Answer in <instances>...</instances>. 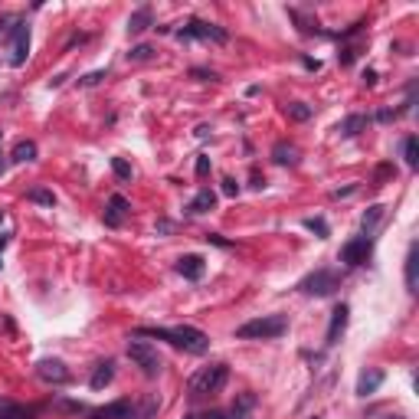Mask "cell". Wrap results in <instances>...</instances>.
<instances>
[{"label":"cell","instance_id":"e575fe53","mask_svg":"<svg viewBox=\"0 0 419 419\" xmlns=\"http://www.w3.org/2000/svg\"><path fill=\"white\" fill-rule=\"evenodd\" d=\"M0 223H4V210H0Z\"/></svg>","mask_w":419,"mask_h":419},{"label":"cell","instance_id":"44dd1931","mask_svg":"<svg viewBox=\"0 0 419 419\" xmlns=\"http://www.w3.org/2000/svg\"><path fill=\"white\" fill-rule=\"evenodd\" d=\"M364 128H367V118H364V115H350V118H344L338 125V131L344 138H354V135H360Z\"/></svg>","mask_w":419,"mask_h":419},{"label":"cell","instance_id":"7a4b0ae2","mask_svg":"<svg viewBox=\"0 0 419 419\" xmlns=\"http://www.w3.org/2000/svg\"><path fill=\"white\" fill-rule=\"evenodd\" d=\"M226 380H230V367H226V364H210V367H200L197 373L190 377V387H187L190 399L200 403V399L217 397V393H223Z\"/></svg>","mask_w":419,"mask_h":419},{"label":"cell","instance_id":"484cf974","mask_svg":"<svg viewBox=\"0 0 419 419\" xmlns=\"http://www.w3.org/2000/svg\"><path fill=\"white\" fill-rule=\"evenodd\" d=\"M380 217H383V207H370L367 213H364V220H360V226H364V236H370V230L377 226Z\"/></svg>","mask_w":419,"mask_h":419},{"label":"cell","instance_id":"6da1fadb","mask_svg":"<svg viewBox=\"0 0 419 419\" xmlns=\"http://www.w3.org/2000/svg\"><path fill=\"white\" fill-rule=\"evenodd\" d=\"M138 338L167 341V344L184 348L190 354H207L210 350V338L200 328H190V324H180V328H138Z\"/></svg>","mask_w":419,"mask_h":419},{"label":"cell","instance_id":"836d02e7","mask_svg":"<svg viewBox=\"0 0 419 419\" xmlns=\"http://www.w3.org/2000/svg\"><path fill=\"white\" fill-rule=\"evenodd\" d=\"M383 419H403V416H383Z\"/></svg>","mask_w":419,"mask_h":419},{"label":"cell","instance_id":"277c9868","mask_svg":"<svg viewBox=\"0 0 419 419\" xmlns=\"http://www.w3.org/2000/svg\"><path fill=\"white\" fill-rule=\"evenodd\" d=\"M128 357L135 360V367H141L144 377H158L160 367H164L158 348H151L148 341H128Z\"/></svg>","mask_w":419,"mask_h":419},{"label":"cell","instance_id":"d6a6232c","mask_svg":"<svg viewBox=\"0 0 419 419\" xmlns=\"http://www.w3.org/2000/svg\"><path fill=\"white\" fill-rule=\"evenodd\" d=\"M207 170H210V158H200V160H197V174H200V177H203Z\"/></svg>","mask_w":419,"mask_h":419},{"label":"cell","instance_id":"cb8c5ba5","mask_svg":"<svg viewBox=\"0 0 419 419\" xmlns=\"http://www.w3.org/2000/svg\"><path fill=\"white\" fill-rule=\"evenodd\" d=\"M403 158H406V167H413V170L419 167V144H416V138L403 141Z\"/></svg>","mask_w":419,"mask_h":419},{"label":"cell","instance_id":"4dcf8cb0","mask_svg":"<svg viewBox=\"0 0 419 419\" xmlns=\"http://www.w3.org/2000/svg\"><path fill=\"white\" fill-rule=\"evenodd\" d=\"M105 79V72H92V76H85V79H79L82 85H95V82H102Z\"/></svg>","mask_w":419,"mask_h":419},{"label":"cell","instance_id":"603a6c76","mask_svg":"<svg viewBox=\"0 0 419 419\" xmlns=\"http://www.w3.org/2000/svg\"><path fill=\"white\" fill-rule=\"evenodd\" d=\"M285 115H289L291 121H308L311 118V109L305 105V102H289V105H285Z\"/></svg>","mask_w":419,"mask_h":419},{"label":"cell","instance_id":"ba28073f","mask_svg":"<svg viewBox=\"0 0 419 419\" xmlns=\"http://www.w3.org/2000/svg\"><path fill=\"white\" fill-rule=\"evenodd\" d=\"M370 249H373V242L367 236H357V240L344 242V249H341V262L344 266H364L370 259Z\"/></svg>","mask_w":419,"mask_h":419},{"label":"cell","instance_id":"f546056e","mask_svg":"<svg viewBox=\"0 0 419 419\" xmlns=\"http://www.w3.org/2000/svg\"><path fill=\"white\" fill-rule=\"evenodd\" d=\"M223 193H226V197H236V193H240V184H236L233 177H226L223 180Z\"/></svg>","mask_w":419,"mask_h":419},{"label":"cell","instance_id":"d4e9b609","mask_svg":"<svg viewBox=\"0 0 419 419\" xmlns=\"http://www.w3.org/2000/svg\"><path fill=\"white\" fill-rule=\"evenodd\" d=\"M27 200H33V203H43V207H53V203H56L53 190H46V187H33L30 193H27Z\"/></svg>","mask_w":419,"mask_h":419},{"label":"cell","instance_id":"ffe728a7","mask_svg":"<svg viewBox=\"0 0 419 419\" xmlns=\"http://www.w3.org/2000/svg\"><path fill=\"white\" fill-rule=\"evenodd\" d=\"M416 266H419V249H416V246H409V252H406V289H409V291H416V289H419V282H416Z\"/></svg>","mask_w":419,"mask_h":419},{"label":"cell","instance_id":"f1b7e54d","mask_svg":"<svg viewBox=\"0 0 419 419\" xmlns=\"http://www.w3.org/2000/svg\"><path fill=\"white\" fill-rule=\"evenodd\" d=\"M305 226H308L311 233H318L321 240H324V236H328V223H324V220H305Z\"/></svg>","mask_w":419,"mask_h":419},{"label":"cell","instance_id":"ac0fdd59","mask_svg":"<svg viewBox=\"0 0 419 419\" xmlns=\"http://www.w3.org/2000/svg\"><path fill=\"white\" fill-rule=\"evenodd\" d=\"M217 207V193H213V190H200L197 197L190 200V213H207V210H213Z\"/></svg>","mask_w":419,"mask_h":419},{"label":"cell","instance_id":"4fadbf2b","mask_svg":"<svg viewBox=\"0 0 419 419\" xmlns=\"http://www.w3.org/2000/svg\"><path fill=\"white\" fill-rule=\"evenodd\" d=\"M203 269H207V266H203V256H193V252H190V256H180L177 259V272L190 282H197L200 275H203Z\"/></svg>","mask_w":419,"mask_h":419},{"label":"cell","instance_id":"d6986e66","mask_svg":"<svg viewBox=\"0 0 419 419\" xmlns=\"http://www.w3.org/2000/svg\"><path fill=\"white\" fill-rule=\"evenodd\" d=\"M111 377H115V364H111V360H105V364H99V367H95V373H92V390H102L105 387V383H111Z\"/></svg>","mask_w":419,"mask_h":419},{"label":"cell","instance_id":"7402d4cb","mask_svg":"<svg viewBox=\"0 0 419 419\" xmlns=\"http://www.w3.org/2000/svg\"><path fill=\"white\" fill-rule=\"evenodd\" d=\"M151 27V7H141V11L131 13L128 20V33H144Z\"/></svg>","mask_w":419,"mask_h":419},{"label":"cell","instance_id":"5b68a950","mask_svg":"<svg viewBox=\"0 0 419 419\" xmlns=\"http://www.w3.org/2000/svg\"><path fill=\"white\" fill-rule=\"evenodd\" d=\"M298 289L305 291V295H331V291L338 289V275L331 269H318V272H311V275H305V279L298 282Z\"/></svg>","mask_w":419,"mask_h":419},{"label":"cell","instance_id":"7c38bea8","mask_svg":"<svg viewBox=\"0 0 419 419\" xmlns=\"http://www.w3.org/2000/svg\"><path fill=\"white\" fill-rule=\"evenodd\" d=\"M348 315H350V308L348 305H338V308L331 311V324H328V348H334L341 341V334H344V328H348Z\"/></svg>","mask_w":419,"mask_h":419},{"label":"cell","instance_id":"9a60e30c","mask_svg":"<svg viewBox=\"0 0 419 419\" xmlns=\"http://www.w3.org/2000/svg\"><path fill=\"white\" fill-rule=\"evenodd\" d=\"M0 419H33V409L13 403V399L0 397Z\"/></svg>","mask_w":419,"mask_h":419},{"label":"cell","instance_id":"8992f818","mask_svg":"<svg viewBox=\"0 0 419 419\" xmlns=\"http://www.w3.org/2000/svg\"><path fill=\"white\" fill-rule=\"evenodd\" d=\"M180 40H213V43H226L230 33L220 30L217 23H203V20H190L184 30H177Z\"/></svg>","mask_w":419,"mask_h":419},{"label":"cell","instance_id":"4316f807","mask_svg":"<svg viewBox=\"0 0 419 419\" xmlns=\"http://www.w3.org/2000/svg\"><path fill=\"white\" fill-rule=\"evenodd\" d=\"M128 60H131V62H144V60H154V50H151V46H135V50L128 53Z\"/></svg>","mask_w":419,"mask_h":419},{"label":"cell","instance_id":"d590c367","mask_svg":"<svg viewBox=\"0 0 419 419\" xmlns=\"http://www.w3.org/2000/svg\"><path fill=\"white\" fill-rule=\"evenodd\" d=\"M0 174H4V160H0Z\"/></svg>","mask_w":419,"mask_h":419},{"label":"cell","instance_id":"e0dca14e","mask_svg":"<svg viewBox=\"0 0 419 419\" xmlns=\"http://www.w3.org/2000/svg\"><path fill=\"white\" fill-rule=\"evenodd\" d=\"M11 158H13V164H30V160H36V144L33 141H17Z\"/></svg>","mask_w":419,"mask_h":419},{"label":"cell","instance_id":"1f68e13d","mask_svg":"<svg viewBox=\"0 0 419 419\" xmlns=\"http://www.w3.org/2000/svg\"><path fill=\"white\" fill-rule=\"evenodd\" d=\"M187 419H230L226 413H200V416H187Z\"/></svg>","mask_w":419,"mask_h":419},{"label":"cell","instance_id":"9c48e42d","mask_svg":"<svg viewBox=\"0 0 419 419\" xmlns=\"http://www.w3.org/2000/svg\"><path fill=\"white\" fill-rule=\"evenodd\" d=\"M135 416V403L131 399H115L99 409H89V419H131Z\"/></svg>","mask_w":419,"mask_h":419},{"label":"cell","instance_id":"52a82bcc","mask_svg":"<svg viewBox=\"0 0 419 419\" xmlns=\"http://www.w3.org/2000/svg\"><path fill=\"white\" fill-rule=\"evenodd\" d=\"M30 56V27L17 20L11 27V66H23Z\"/></svg>","mask_w":419,"mask_h":419},{"label":"cell","instance_id":"83f0119b","mask_svg":"<svg viewBox=\"0 0 419 419\" xmlns=\"http://www.w3.org/2000/svg\"><path fill=\"white\" fill-rule=\"evenodd\" d=\"M111 170H115L121 180L131 177V167H128V160H125V158H111Z\"/></svg>","mask_w":419,"mask_h":419},{"label":"cell","instance_id":"30bf717a","mask_svg":"<svg viewBox=\"0 0 419 419\" xmlns=\"http://www.w3.org/2000/svg\"><path fill=\"white\" fill-rule=\"evenodd\" d=\"M128 213H131L128 200L121 197V193H111V197H109V207H105V226H121Z\"/></svg>","mask_w":419,"mask_h":419},{"label":"cell","instance_id":"3957f363","mask_svg":"<svg viewBox=\"0 0 419 419\" xmlns=\"http://www.w3.org/2000/svg\"><path fill=\"white\" fill-rule=\"evenodd\" d=\"M289 331V318L285 315H262V318H252L246 324L236 328V338L240 341H272L282 338Z\"/></svg>","mask_w":419,"mask_h":419},{"label":"cell","instance_id":"5bb4252c","mask_svg":"<svg viewBox=\"0 0 419 419\" xmlns=\"http://www.w3.org/2000/svg\"><path fill=\"white\" fill-rule=\"evenodd\" d=\"M380 383H383V370L370 367V370H364V373L357 377V393H360V397H370V393H377V390H380Z\"/></svg>","mask_w":419,"mask_h":419},{"label":"cell","instance_id":"2e32d148","mask_svg":"<svg viewBox=\"0 0 419 419\" xmlns=\"http://www.w3.org/2000/svg\"><path fill=\"white\" fill-rule=\"evenodd\" d=\"M272 160H275V164H282V167H285V164H298V148H295V144H285V141H279V144L272 148Z\"/></svg>","mask_w":419,"mask_h":419},{"label":"cell","instance_id":"8fae6325","mask_svg":"<svg viewBox=\"0 0 419 419\" xmlns=\"http://www.w3.org/2000/svg\"><path fill=\"white\" fill-rule=\"evenodd\" d=\"M36 373H40V380H46V383H66V380H69V370H66L62 360H40V364H36Z\"/></svg>","mask_w":419,"mask_h":419}]
</instances>
